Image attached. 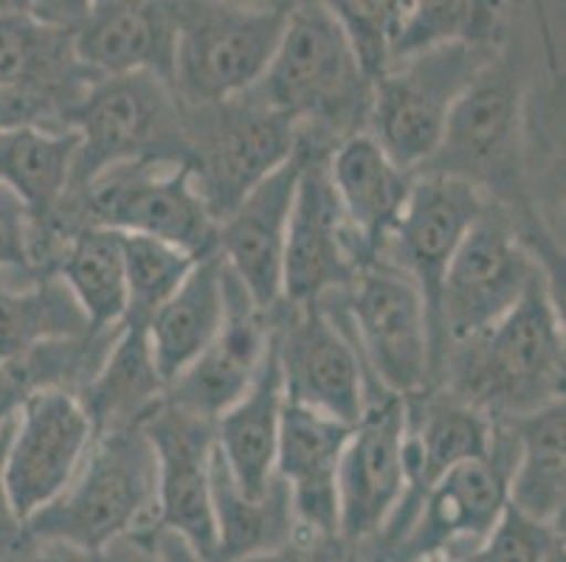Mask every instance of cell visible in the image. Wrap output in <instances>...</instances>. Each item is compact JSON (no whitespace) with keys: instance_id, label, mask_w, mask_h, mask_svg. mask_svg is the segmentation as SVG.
I'll return each mask as SVG.
<instances>
[{"instance_id":"cell-12","label":"cell","mask_w":566,"mask_h":562,"mask_svg":"<svg viewBox=\"0 0 566 562\" xmlns=\"http://www.w3.org/2000/svg\"><path fill=\"white\" fill-rule=\"evenodd\" d=\"M485 194L465 180L446 178V174H426L415 180L406 198L403 211L386 245H392L398 267L417 293L423 296L426 316L431 329V349H434V374L440 371V290L442 278L454 259L457 247L465 240L471 225L488 209ZM384 245V247H386Z\"/></svg>"},{"instance_id":"cell-41","label":"cell","mask_w":566,"mask_h":562,"mask_svg":"<svg viewBox=\"0 0 566 562\" xmlns=\"http://www.w3.org/2000/svg\"><path fill=\"white\" fill-rule=\"evenodd\" d=\"M96 562H164L158 549V529H136L111 540L96 551Z\"/></svg>"},{"instance_id":"cell-28","label":"cell","mask_w":566,"mask_h":562,"mask_svg":"<svg viewBox=\"0 0 566 562\" xmlns=\"http://www.w3.org/2000/svg\"><path fill=\"white\" fill-rule=\"evenodd\" d=\"M209 487H212L214 526H218V562L249 560L262 551L276 549L296 532L291 492L276 476L271 492L254 501L237 487L220 453L212 450Z\"/></svg>"},{"instance_id":"cell-20","label":"cell","mask_w":566,"mask_h":562,"mask_svg":"<svg viewBox=\"0 0 566 562\" xmlns=\"http://www.w3.org/2000/svg\"><path fill=\"white\" fill-rule=\"evenodd\" d=\"M226 267V265H223ZM226 318L214 340L195 363L167 385L164 402L187 414L214 422L249 391L271 343L262 309L226 267Z\"/></svg>"},{"instance_id":"cell-1","label":"cell","mask_w":566,"mask_h":562,"mask_svg":"<svg viewBox=\"0 0 566 562\" xmlns=\"http://www.w3.org/2000/svg\"><path fill=\"white\" fill-rule=\"evenodd\" d=\"M156 453L142 425L96 433L65 492L25 520L29 540L105 549L136 529H158Z\"/></svg>"},{"instance_id":"cell-36","label":"cell","mask_w":566,"mask_h":562,"mask_svg":"<svg viewBox=\"0 0 566 562\" xmlns=\"http://www.w3.org/2000/svg\"><path fill=\"white\" fill-rule=\"evenodd\" d=\"M564 543V532H558V526L538 523V520L527 518V515L516 512L507 503L504 512L499 515L496 526H493L488 538L482 540L465 562H544L553 554L555 545Z\"/></svg>"},{"instance_id":"cell-5","label":"cell","mask_w":566,"mask_h":562,"mask_svg":"<svg viewBox=\"0 0 566 562\" xmlns=\"http://www.w3.org/2000/svg\"><path fill=\"white\" fill-rule=\"evenodd\" d=\"M91 225L138 234L181 247L195 259L218 251V220L195 183V167L184 158H142L107 169L87 185Z\"/></svg>"},{"instance_id":"cell-27","label":"cell","mask_w":566,"mask_h":562,"mask_svg":"<svg viewBox=\"0 0 566 562\" xmlns=\"http://www.w3.org/2000/svg\"><path fill=\"white\" fill-rule=\"evenodd\" d=\"M564 400H555L533 414L518 416L511 431L516 442V462L507 487V503L516 512L547 526H558L564 515Z\"/></svg>"},{"instance_id":"cell-10","label":"cell","mask_w":566,"mask_h":562,"mask_svg":"<svg viewBox=\"0 0 566 562\" xmlns=\"http://www.w3.org/2000/svg\"><path fill=\"white\" fill-rule=\"evenodd\" d=\"M65 118L80 138L71 189L85 192L107 169L156 158V144L167 138L175 110L161 76L130 74L96 82Z\"/></svg>"},{"instance_id":"cell-45","label":"cell","mask_w":566,"mask_h":562,"mask_svg":"<svg viewBox=\"0 0 566 562\" xmlns=\"http://www.w3.org/2000/svg\"><path fill=\"white\" fill-rule=\"evenodd\" d=\"M423 562H465L462 556H451V554H440V556H429V560Z\"/></svg>"},{"instance_id":"cell-35","label":"cell","mask_w":566,"mask_h":562,"mask_svg":"<svg viewBox=\"0 0 566 562\" xmlns=\"http://www.w3.org/2000/svg\"><path fill=\"white\" fill-rule=\"evenodd\" d=\"M406 7L409 3H386V0L384 3L380 0H375V3H367V0H361V3L358 0L327 3L369 85H375L386 71L392 68V45Z\"/></svg>"},{"instance_id":"cell-19","label":"cell","mask_w":566,"mask_h":562,"mask_svg":"<svg viewBox=\"0 0 566 562\" xmlns=\"http://www.w3.org/2000/svg\"><path fill=\"white\" fill-rule=\"evenodd\" d=\"M302 161L300 152L293 155L260 180L218 225L220 259L262 312L282 304V262Z\"/></svg>"},{"instance_id":"cell-4","label":"cell","mask_w":566,"mask_h":562,"mask_svg":"<svg viewBox=\"0 0 566 562\" xmlns=\"http://www.w3.org/2000/svg\"><path fill=\"white\" fill-rule=\"evenodd\" d=\"M493 62L491 43H449L395 62L373 85V132L403 172L434 158L451 110Z\"/></svg>"},{"instance_id":"cell-8","label":"cell","mask_w":566,"mask_h":562,"mask_svg":"<svg viewBox=\"0 0 566 562\" xmlns=\"http://www.w3.org/2000/svg\"><path fill=\"white\" fill-rule=\"evenodd\" d=\"M347 321L361 347L364 369L386 394L409 400L434 374L423 296L395 265L369 262L349 282Z\"/></svg>"},{"instance_id":"cell-22","label":"cell","mask_w":566,"mask_h":562,"mask_svg":"<svg viewBox=\"0 0 566 562\" xmlns=\"http://www.w3.org/2000/svg\"><path fill=\"white\" fill-rule=\"evenodd\" d=\"M353 427L285 400L274 476L291 492L296 529L338 534V462Z\"/></svg>"},{"instance_id":"cell-16","label":"cell","mask_w":566,"mask_h":562,"mask_svg":"<svg viewBox=\"0 0 566 562\" xmlns=\"http://www.w3.org/2000/svg\"><path fill=\"white\" fill-rule=\"evenodd\" d=\"M369 265L327 178V163L302 161L300 185L287 223L282 262V301L293 307L318 304L333 287Z\"/></svg>"},{"instance_id":"cell-26","label":"cell","mask_w":566,"mask_h":562,"mask_svg":"<svg viewBox=\"0 0 566 562\" xmlns=\"http://www.w3.org/2000/svg\"><path fill=\"white\" fill-rule=\"evenodd\" d=\"M226 267L220 254L195 262L184 285L147 321L153 358L164 383H172L220 332L226 318Z\"/></svg>"},{"instance_id":"cell-38","label":"cell","mask_w":566,"mask_h":562,"mask_svg":"<svg viewBox=\"0 0 566 562\" xmlns=\"http://www.w3.org/2000/svg\"><path fill=\"white\" fill-rule=\"evenodd\" d=\"M240 562H349V545L338 534L296 529L282 545Z\"/></svg>"},{"instance_id":"cell-29","label":"cell","mask_w":566,"mask_h":562,"mask_svg":"<svg viewBox=\"0 0 566 562\" xmlns=\"http://www.w3.org/2000/svg\"><path fill=\"white\" fill-rule=\"evenodd\" d=\"M80 138L74 130L23 127L0 136V183L12 189L25 209L45 223L71 192Z\"/></svg>"},{"instance_id":"cell-39","label":"cell","mask_w":566,"mask_h":562,"mask_svg":"<svg viewBox=\"0 0 566 562\" xmlns=\"http://www.w3.org/2000/svg\"><path fill=\"white\" fill-rule=\"evenodd\" d=\"M54 110V99L45 93L18 85H0V136L23 127H43Z\"/></svg>"},{"instance_id":"cell-21","label":"cell","mask_w":566,"mask_h":562,"mask_svg":"<svg viewBox=\"0 0 566 562\" xmlns=\"http://www.w3.org/2000/svg\"><path fill=\"white\" fill-rule=\"evenodd\" d=\"M71 51L96 79L156 74L172 85L175 9L164 3H82Z\"/></svg>"},{"instance_id":"cell-40","label":"cell","mask_w":566,"mask_h":562,"mask_svg":"<svg viewBox=\"0 0 566 562\" xmlns=\"http://www.w3.org/2000/svg\"><path fill=\"white\" fill-rule=\"evenodd\" d=\"M14 420H18V416H14ZM14 420L0 431V554L9 556V560H14V556L29 545L25 523L20 520V515L14 512L7 481H3V467H7V450H9V442H12Z\"/></svg>"},{"instance_id":"cell-43","label":"cell","mask_w":566,"mask_h":562,"mask_svg":"<svg viewBox=\"0 0 566 562\" xmlns=\"http://www.w3.org/2000/svg\"><path fill=\"white\" fill-rule=\"evenodd\" d=\"M29 394L32 391L25 389L18 371L12 365H0V431L18 416L20 405H23Z\"/></svg>"},{"instance_id":"cell-9","label":"cell","mask_w":566,"mask_h":562,"mask_svg":"<svg viewBox=\"0 0 566 562\" xmlns=\"http://www.w3.org/2000/svg\"><path fill=\"white\" fill-rule=\"evenodd\" d=\"M516 442L496 427L485 458L457 464L437 478L417 503L406 532L386 551V562H423L429 556H468L488 538L507 507Z\"/></svg>"},{"instance_id":"cell-23","label":"cell","mask_w":566,"mask_h":562,"mask_svg":"<svg viewBox=\"0 0 566 562\" xmlns=\"http://www.w3.org/2000/svg\"><path fill=\"white\" fill-rule=\"evenodd\" d=\"M285 400L276 338L271 329V343L249 391L214 420V450L229 467L237 487L254 501L265 498L274 487L276 442Z\"/></svg>"},{"instance_id":"cell-7","label":"cell","mask_w":566,"mask_h":562,"mask_svg":"<svg viewBox=\"0 0 566 562\" xmlns=\"http://www.w3.org/2000/svg\"><path fill=\"white\" fill-rule=\"evenodd\" d=\"M538 273L542 271L518 240L511 216L493 209V203L488 205L460 242L442 278V358L449 352V343L462 347L502 321Z\"/></svg>"},{"instance_id":"cell-17","label":"cell","mask_w":566,"mask_h":562,"mask_svg":"<svg viewBox=\"0 0 566 562\" xmlns=\"http://www.w3.org/2000/svg\"><path fill=\"white\" fill-rule=\"evenodd\" d=\"M212 110L214 124L195 183L214 220H223L260 180L296 155V124L249 93Z\"/></svg>"},{"instance_id":"cell-31","label":"cell","mask_w":566,"mask_h":562,"mask_svg":"<svg viewBox=\"0 0 566 562\" xmlns=\"http://www.w3.org/2000/svg\"><path fill=\"white\" fill-rule=\"evenodd\" d=\"M60 278L85 312L91 338H99L127 321L130 298L118 231L85 225L65 251Z\"/></svg>"},{"instance_id":"cell-42","label":"cell","mask_w":566,"mask_h":562,"mask_svg":"<svg viewBox=\"0 0 566 562\" xmlns=\"http://www.w3.org/2000/svg\"><path fill=\"white\" fill-rule=\"evenodd\" d=\"M12 562H96V554L63 540H29V545Z\"/></svg>"},{"instance_id":"cell-13","label":"cell","mask_w":566,"mask_h":562,"mask_svg":"<svg viewBox=\"0 0 566 562\" xmlns=\"http://www.w3.org/2000/svg\"><path fill=\"white\" fill-rule=\"evenodd\" d=\"M406 400L369 394L338 462V538L347 545L378 538L406 492Z\"/></svg>"},{"instance_id":"cell-3","label":"cell","mask_w":566,"mask_h":562,"mask_svg":"<svg viewBox=\"0 0 566 562\" xmlns=\"http://www.w3.org/2000/svg\"><path fill=\"white\" fill-rule=\"evenodd\" d=\"M172 9V85L198 107L226 105L254 91L291 14V3H184Z\"/></svg>"},{"instance_id":"cell-14","label":"cell","mask_w":566,"mask_h":562,"mask_svg":"<svg viewBox=\"0 0 566 562\" xmlns=\"http://www.w3.org/2000/svg\"><path fill=\"white\" fill-rule=\"evenodd\" d=\"M156 453L158 529L172 532L203 562H218L209 464L214 450V422L161 402L142 425Z\"/></svg>"},{"instance_id":"cell-24","label":"cell","mask_w":566,"mask_h":562,"mask_svg":"<svg viewBox=\"0 0 566 562\" xmlns=\"http://www.w3.org/2000/svg\"><path fill=\"white\" fill-rule=\"evenodd\" d=\"M327 178L364 256L375 262L409 198V172L395 167L369 132H358L333 152Z\"/></svg>"},{"instance_id":"cell-18","label":"cell","mask_w":566,"mask_h":562,"mask_svg":"<svg viewBox=\"0 0 566 562\" xmlns=\"http://www.w3.org/2000/svg\"><path fill=\"white\" fill-rule=\"evenodd\" d=\"M518 87L504 68L488 65L451 110L429 174L496 185L513 174L518 141Z\"/></svg>"},{"instance_id":"cell-46","label":"cell","mask_w":566,"mask_h":562,"mask_svg":"<svg viewBox=\"0 0 566 562\" xmlns=\"http://www.w3.org/2000/svg\"><path fill=\"white\" fill-rule=\"evenodd\" d=\"M0 562H12V560H9V556H3V554H0Z\"/></svg>"},{"instance_id":"cell-2","label":"cell","mask_w":566,"mask_h":562,"mask_svg":"<svg viewBox=\"0 0 566 562\" xmlns=\"http://www.w3.org/2000/svg\"><path fill=\"white\" fill-rule=\"evenodd\" d=\"M460 349L457 400L482 414L518 420L564 400V327L542 273L502 321Z\"/></svg>"},{"instance_id":"cell-32","label":"cell","mask_w":566,"mask_h":562,"mask_svg":"<svg viewBox=\"0 0 566 562\" xmlns=\"http://www.w3.org/2000/svg\"><path fill=\"white\" fill-rule=\"evenodd\" d=\"M74 62L71 31L43 23L32 7L7 3L0 9V85L29 87L51 96L65 65Z\"/></svg>"},{"instance_id":"cell-11","label":"cell","mask_w":566,"mask_h":562,"mask_svg":"<svg viewBox=\"0 0 566 562\" xmlns=\"http://www.w3.org/2000/svg\"><path fill=\"white\" fill-rule=\"evenodd\" d=\"M96 439V427L69 389H38L25 396L7 450L9 498L29 520L65 492Z\"/></svg>"},{"instance_id":"cell-25","label":"cell","mask_w":566,"mask_h":562,"mask_svg":"<svg viewBox=\"0 0 566 562\" xmlns=\"http://www.w3.org/2000/svg\"><path fill=\"white\" fill-rule=\"evenodd\" d=\"M164 394L167 383L158 374L147 324L127 318L76 400L91 416L96 433H107L144 425L164 402Z\"/></svg>"},{"instance_id":"cell-37","label":"cell","mask_w":566,"mask_h":562,"mask_svg":"<svg viewBox=\"0 0 566 562\" xmlns=\"http://www.w3.org/2000/svg\"><path fill=\"white\" fill-rule=\"evenodd\" d=\"M38 220L23 200L0 183V273H29L34 267Z\"/></svg>"},{"instance_id":"cell-6","label":"cell","mask_w":566,"mask_h":562,"mask_svg":"<svg viewBox=\"0 0 566 562\" xmlns=\"http://www.w3.org/2000/svg\"><path fill=\"white\" fill-rule=\"evenodd\" d=\"M367 85L331 9L302 3L291 7L274 60L249 96L296 124L300 118L342 116L361 99Z\"/></svg>"},{"instance_id":"cell-33","label":"cell","mask_w":566,"mask_h":562,"mask_svg":"<svg viewBox=\"0 0 566 562\" xmlns=\"http://www.w3.org/2000/svg\"><path fill=\"white\" fill-rule=\"evenodd\" d=\"M122 251L130 298L127 318L147 324L153 312L184 285L198 259L181 247L138 234H122Z\"/></svg>"},{"instance_id":"cell-34","label":"cell","mask_w":566,"mask_h":562,"mask_svg":"<svg viewBox=\"0 0 566 562\" xmlns=\"http://www.w3.org/2000/svg\"><path fill=\"white\" fill-rule=\"evenodd\" d=\"M496 12L488 3H415L406 7L392 65L415 54L449 43H488Z\"/></svg>"},{"instance_id":"cell-44","label":"cell","mask_w":566,"mask_h":562,"mask_svg":"<svg viewBox=\"0 0 566 562\" xmlns=\"http://www.w3.org/2000/svg\"><path fill=\"white\" fill-rule=\"evenodd\" d=\"M158 549H161L164 562H203L178 534L164 532V529H158Z\"/></svg>"},{"instance_id":"cell-30","label":"cell","mask_w":566,"mask_h":562,"mask_svg":"<svg viewBox=\"0 0 566 562\" xmlns=\"http://www.w3.org/2000/svg\"><path fill=\"white\" fill-rule=\"evenodd\" d=\"M82 338H91V327L60 276L0 287V365L18 363L45 343Z\"/></svg>"},{"instance_id":"cell-15","label":"cell","mask_w":566,"mask_h":562,"mask_svg":"<svg viewBox=\"0 0 566 562\" xmlns=\"http://www.w3.org/2000/svg\"><path fill=\"white\" fill-rule=\"evenodd\" d=\"M274 338L287 402L358 425L369 400L367 369L347 327L322 304H307Z\"/></svg>"}]
</instances>
